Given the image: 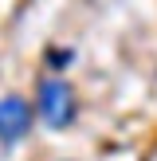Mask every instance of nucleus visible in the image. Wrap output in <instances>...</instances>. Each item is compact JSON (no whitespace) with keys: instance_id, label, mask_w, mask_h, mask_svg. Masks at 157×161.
Listing matches in <instances>:
<instances>
[{"instance_id":"obj_3","label":"nucleus","mask_w":157,"mask_h":161,"mask_svg":"<svg viewBox=\"0 0 157 161\" xmlns=\"http://www.w3.org/2000/svg\"><path fill=\"white\" fill-rule=\"evenodd\" d=\"M47 59H51V67H55V71H63V67H67V59H71V51H51Z\"/></svg>"},{"instance_id":"obj_1","label":"nucleus","mask_w":157,"mask_h":161,"mask_svg":"<svg viewBox=\"0 0 157 161\" xmlns=\"http://www.w3.org/2000/svg\"><path fill=\"white\" fill-rule=\"evenodd\" d=\"M35 110L43 118V126L51 130H67L78 114V102H75V91L63 83L59 75L51 79H39V91H35Z\"/></svg>"},{"instance_id":"obj_2","label":"nucleus","mask_w":157,"mask_h":161,"mask_svg":"<svg viewBox=\"0 0 157 161\" xmlns=\"http://www.w3.org/2000/svg\"><path fill=\"white\" fill-rule=\"evenodd\" d=\"M35 126V110H31L28 98L20 94H4L0 98V146H16L24 142Z\"/></svg>"}]
</instances>
